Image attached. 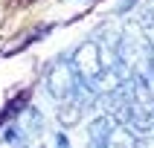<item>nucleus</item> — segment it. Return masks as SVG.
<instances>
[{
  "mask_svg": "<svg viewBox=\"0 0 154 148\" xmlns=\"http://www.w3.org/2000/svg\"><path fill=\"white\" fill-rule=\"evenodd\" d=\"M146 139L119 122L111 110H102L87 125V148H143Z\"/></svg>",
  "mask_w": 154,
  "mask_h": 148,
  "instance_id": "nucleus-1",
  "label": "nucleus"
},
{
  "mask_svg": "<svg viewBox=\"0 0 154 148\" xmlns=\"http://www.w3.org/2000/svg\"><path fill=\"white\" fill-rule=\"evenodd\" d=\"M44 90H47V96H50L55 104H61V102H67V99H76V96L87 93L90 87H87L85 81H82V76L76 73L73 58H70V55H58V58L47 67V73H44ZM90 93H93V90H90Z\"/></svg>",
  "mask_w": 154,
  "mask_h": 148,
  "instance_id": "nucleus-2",
  "label": "nucleus"
}]
</instances>
